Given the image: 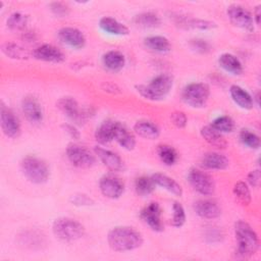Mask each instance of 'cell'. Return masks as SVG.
Returning <instances> with one entry per match:
<instances>
[{
  "label": "cell",
  "mask_w": 261,
  "mask_h": 261,
  "mask_svg": "<svg viewBox=\"0 0 261 261\" xmlns=\"http://www.w3.org/2000/svg\"><path fill=\"white\" fill-rule=\"evenodd\" d=\"M227 16L233 25L247 31L254 30L253 16L245 7L238 4H232L228 6Z\"/></svg>",
  "instance_id": "obj_10"
},
{
  "label": "cell",
  "mask_w": 261,
  "mask_h": 261,
  "mask_svg": "<svg viewBox=\"0 0 261 261\" xmlns=\"http://www.w3.org/2000/svg\"><path fill=\"white\" fill-rule=\"evenodd\" d=\"M186 222V212L182 205L178 202H173L172 204V218L171 225L174 227H180Z\"/></svg>",
  "instance_id": "obj_39"
},
{
  "label": "cell",
  "mask_w": 261,
  "mask_h": 261,
  "mask_svg": "<svg viewBox=\"0 0 261 261\" xmlns=\"http://www.w3.org/2000/svg\"><path fill=\"white\" fill-rule=\"evenodd\" d=\"M29 17L28 15L21 12H13L7 18V27L13 31H20L25 28L28 24Z\"/></svg>",
  "instance_id": "obj_36"
},
{
  "label": "cell",
  "mask_w": 261,
  "mask_h": 261,
  "mask_svg": "<svg viewBox=\"0 0 261 261\" xmlns=\"http://www.w3.org/2000/svg\"><path fill=\"white\" fill-rule=\"evenodd\" d=\"M94 152L101 162L111 171H120L123 168V162L116 153L98 146L94 148Z\"/></svg>",
  "instance_id": "obj_17"
},
{
  "label": "cell",
  "mask_w": 261,
  "mask_h": 261,
  "mask_svg": "<svg viewBox=\"0 0 261 261\" xmlns=\"http://www.w3.org/2000/svg\"><path fill=\"white\" fill-rule=\"evenodd\" d=\"M260 180H261V174L259 169H255L252 170L249 174H248V182L252 186V187H259L260 185Z\"/></svg>",
  "instance_id": "obj_44"
},
{
  "label": "cell",
  "mask_w": 261,
  "mask_h": 261,
  "mask_svg": "<svg viewBox=\"0 0 261 261\" xmlns=\"http://www.w3.org/2000/svg\"><path fill=\"white\" fill-rule=\"evenodd\" d=\"M229 94L232 99V101L241 108L245 110H250L253 108L254 105V99L252 96L245 91L243 88L237 85H232L229 88Z\"/></svg>",
  "instance_id": "obj_20"
},
{
  "label": "cell",
  "mask_w": 261,
  "mask_h": 261,
  "mask_svg": "<svg viewBox=\"0 0 261 261\" xmlns=\"http://www.w3.org/2000/svg\"><path fill=\"white\" fill-rule=\"evenodd\" d=\"M234 234L238 243L237 253L244 257H251L259 248V239L249 223L239 220L234 224Z\"/></svg>",
  "instance_id": "obj_2"
},
{
  "label": "cell",
  "mask_w": 261,
  "mask_h": 261,
  "mask_svg": "<svg viewBox=\"0 0 261 261\" xmlns=\"http://www.w3.org/2000/svg\"><path fill=\"white\" fill-rule=\"evenodd\" d=\"M206 238L209 240V242H212V243L213 242H219V241H221L222 233L217 228H210L206 232Z\"/></svg>",
  "instance_id": "obj_45"
},
{
  "label": "cell",
  "mask_w": 261,
  "mask_h": 261,
  "mask_svg": "<svg viewBox=\"0 0 261 261\" xmlns=\"http://www.w3.org/2000/svg\"><path fill=\"white\" fill-rule=\"evenodd\" d=\"M194 210L197 215L206 219H214L221 214L219 205L213 200H199L195 202Z\"/></svg>",
  "instance_id": "obj_18"
},
{
  "label": "cell",
  "mask_w": 261,
  "mask_h": 261,
  "mask_svg": "<svg viewBox=\"0 0 261 261\" xmlns=\"http://www.w3.org/2000/svg\"><path fill=\"white\" fill-rule=\"evenodd\" d=\"M240 139L241 142L250 149H258L261 144L260 138L249 129H242L240 133Z\"/></svg>",
  "instance_id": "obj_38"
},
{
  "label": "cell",
  "mask_w": 261,
  "mask_h": 261,
  "mask_svg": "<svg viewBox=\"0 0 261 261\" xmlns=\"http://www.w3.org/2000/svg\"><path fill=\"white\" fill-rule=\"evenodd\" d=\"M23 175L33 184L41 185L49 178V167L45 161L36 156H27L20 162Z\"/></svg>",
  "instance_id": "obj_5"
},
{
  "label": "cell",
  "mask_w": 261,
  "mask_h": 261,
  "mask_svg": "<svg viewBox=\"0 0 261 261\" xmlns=\"http://www.w3.org/2000/svg\"><path fill=\"white\" fill-rule=\"evenodd\" d=\"M62 128L72 138V139H80L81 134L77 130V128L73 125V124H69V123H64L62 124Z\"/></svg>",
  "instance_id": "obj_46"
},
{
  "label": "cell",
  "mask_w": 261,
  "mask_h": 261,
  "mask_svg": "<svg viewBox=\"0 0 261 261\" xmlns=\"http://www.w3.org/2000/svg\"><path fill=\"white\" fill-rule=\"evenodd\" d=\"M175 22L180 27L198 29V30H212L216 28V23L213 21L202 19V18H190L182 15H176Z\"/></svg>",
  "instance_id": "obj_27"
},
{
  "label": "cell",
  "mask_w": 261,
  "mask_h": 261,
  "mask_svg": "<svg viewBox=\"0 0 261 261\" xmlns=\"http://www.w3.org/2000/svg\"><path fill=\"white\" fill-rule=\"evenodd\" d=\"M52 231L56 238L64 242H73L85 234L84 225L69 217H59L52 224Z\"/></svg>",
  "instance_id": "obj_4"
},
{
  "label": "cell",
  "mask_w": 261,
  "mask_h": 261,
  "mask_svg": "<svg viewBox=\"0 0 261 261\" xmlns=\"http://www.w3.org/2000/svg\"><path fill=\"white\" fill-rule=\"evenodd\" d=\"M69 202L75 206H90L94 204V200L86 194H74L69 198Z\"/></svg>",
  "instance_id": "obj_40"
},
{
  "label": "cell",
  "mask_w": 261,
  "mask_h": 261,
  "mask_svg": "<svg viewBox=\"0 0 261 261\" xmlns=\"http://www.w3.org/2000/svg\"><path fill=\"white\" fill-rule=\"evenodd\" d=\"M134 130L140 137L148 140H155L160 135L159 127L153 122L148 120L137 121L134 125Z\"/></svg>",
  "instance_id": "obj_26"
},
{
  "label": "cell",
  "mask_w": 261,
  "mask_h": 261,
  "mask_svg": "<svg viewBox=\"0 0 261 261\" xmlns=\"http://www.w3.org/2000/svg\"><path fill=\"white\" fill-rule=\"evenodd\" d=\"M201 164L208 169L223 170L229 165V161L226 156L218 152H207L202 156Z\"/></svg>",
  "instance_id": "obj_19"
},
{
  "label": "cell",
  "mask_w": 261,
  "mask_h": 261,
  "mask_svg": "<svg viewBox=\"0 0 261 261\" xmlns=\"http://www.w3.org/2000/svg\"><path fill=\"white\" fill-rule=\"evenodd\" d=\"M23 39L27 40L28 42H32L33 40H35V35L32 33H25L23 36Z\"/></svg>",
  "instance_id": "obj_48"
},
{
  "label": "cell",
  "mask_w": 261,
  "mask_h": 261,
  "mask_svg": "<svg viewBox=\"0 0 261 261\" xmlns=\"http://www.w3.org/2000/svg\"><path fill=\"white\" fill-rule=\"evenodd\" d=\"M151 177L156 186L163 188L164 190L168 191L169 193L173 194L174 196L180 197L182 195V189H181L180 185L177 181H175L172 177H170L166 174L160 173V172L154 173Z\"/></svg>",
  "instance_id": "obj_21"
},
{
  "label": "cell",
  "mask_w": 261,
  "mask_h": 261,
  "mask_svg": "<svg viewBox=\"0 0 261 261\" xmlns=\"http://www.w3.org/2000/svg\"><path fill=\"white\" fill-rule=\"evenodd\" d=\"M99 27L107 34L114 36H126L129 33L128 28L126 25L119 22L115 18L109 16L102 17L99 21Z\"/></svg>",
  "instance_id": "obj_22"
},
{
  "label": "cell",
  "mask_w": 261,
  "mask_h": 261,
  "mask_svg": "<svg viewBox=\"0 0 261 261\" xmlns=\"http://www.w3.org/2000/svg\"><path fill=\"white\" fill-rule=\"evenodd\" d=\"M201 136L202 138L211 146L218 148V149H224L227 146V142L222 136L221 133L213 128L211 125H205L201 128Z\"/></svg>",
  "instance_id": "obj_24"
},
{
  "label": "cell",
  "mask_w": 261,
  "mask_h": 261,
  "mask_svg": "<svg viewBox=\"0 0 261 261\" xmlns=\"http://www.w3.org/2000/svg\"><path fill=\"white\" fill-rule=\"evenodd\" d=\"M213 128L218 130L219 133H230L234 129V121L231 117L223 115L215 118L210 124Z\"/></svg>",
  "instance_id": "obj_37"
},
{
  "label": "cell",
  "mask_w": 261,
  "mask_h": 261,
  "mask_svg": "<svg viewBox=\"0 0 261 261\" xmlns=\"http://www.w3.org/2000/svg\"><path fill=\"white\" fill-rule=\"evenodd\" d=\"M210 96L209 87L204 83H192L182 90V100L193 108L206 105Z\"/></svg>",
  "instance_id": "obj_6"
},
{
  "label": "cell",
  "mask_w": 261,
  "mask_h": 261,
  "mask_svg": "<svg viewBox=\"0 0 261 261\" xmlns=\"http://www.w3.org/2000/svg\"><path fill=\"white\" fill-rule=\"evenodd\" d=\"M141 218L154 231H162L164 229L161 220V208L157 202H151L145 206L140 213Z\"/></svg>",
  "instance_id": "obj_12"
},
{
  "label": "cell",
  "mask_w": 261,
  "mask_h": 261,
  "mask_svg": "<svg viewBox=\"0 0 261 261\" xmlns=\"http://www.w3.org/2000/svg\"><path fill=\"white\" fill-rule=\"evenodd\" d=\"M191 47L193 49H195L196 51L200 52V53H206L208 51H210V45L208 42H206L205 40H201V39H195L192 40L190 43Z\"/></svg>",
  "instance_id": "obj_43"
},
{
  "label": "cell",
  "mask_w": 261,
  "mask_h": 261,
  "mask_svg": "<svg viewBox=\"0 0 261 261\" xmlns=\"http://www.w3.org/2000/svg\"><path fill=\"white\" fill-rule=\"evenodd\" d=\"M50 10L57 16H60V17H63V16H66L69 12V9L68 7L62 3V2H52L50 3Z\"/></svg>",
  "instance_id": "obj_41"
},
{
  "label": "cell",
  "mask_w": 261,
  "mask_h": 261,
  "mask_svg": "<svg viewBox=\"0 0 261 261\" xmlns=\"http://www.w3.org/2000/svg\"><path fill=\"white\" fill-rule=\"evenodd\" d=\"M155 184L152 177L140 176L135 181V190L140 196H147L151 194L155 189Z\"/></svg>",
  "instance_id": "obj_34"
},
{
  "label": "cell",
  "mask_w": 261,
  "mask_h": 261,
  "mask_svg": "<svg viewBox=\"0 0 261 261\" xmlns=\"http://www.w3.org/2000/svg\"><path fill=\"white\" fill-rule=\"evenodd\" d=\"M3 53L12 59H19L24 60L30 57V54L27 50L14 43H5L2 45Z\"/></svg>",
  "instance_id": "obj_32"
},
{
  "label": "cell",
  "mask_w": 261,
  "mask_h": 261,
  "mask_svg": "<svg viewBox=\"0 0 261 261\" xmlns=\"http://www.w3.org/2000/svg\"><path fill=\"white\" fill-rule=\"evenodd\" d=\"M33 57L41 61L53 63H60L63 62L65 59V55L63 54V52L57 47L50 44H43L37 47L33 51Z\"/></svg>",
  "instance_id": "obj_14"
},
{
  "label": "cell",
  "mask_w": 261,
  "mask_h": 261,
  "mask_svg": "<svg viewBox=\"0 0 261 261\" xmlns=\"http://www.w3.org/2000/svg\"><path fill=\"white\" fill-rule=\"evenodd\" d=\"M144 44L148 49L158 53H166L171 49L169 40L163 36L147 37L144 40Z\"/></svg>",
  "instance_id": "obj_30"
},
{
  "label": "cell",
  "mask_w": 261,
  "mask_h": 261,
  "mask_svg": "<svg viewBox=\"0 0 261 261\" xmlns=\"http://www.w3.org/2000/svg\"><path fill=\"white\" fill-rule=\"evenodd\" d=\"M59 39L66 45L74 49H81L86 44L85 35L77 29L65 27L58 31Z\"/></svg>",
  "instance_id": "obj_15"
},
{
  "label": "cell",
  "mask_w": 261,
  "mask_h": 261,
  "mask_svg": "<svg viewBox=\"0 0 261 261\" xmlns=\"http://www.w3.org/2000/svg\"><path fill=\"white\" fill-rule=\"evenodd\" d=\"M188 180L195 191L204 196L214 193L215 184L213 178L203 170L192 168L188 173Z\"/></svg>",
  "instance_id": "obj_8"
},
{
  "label": "cell",
  "mask_w": 261,
  "mask_h": 261,
  "mask_svg": "<svg viewBox=\"0 0 261 261\" xmlns=\"http://www.w3.org/2000/svg\"><path fill=\"white\" fill-rule=\"evenodd\" d=\"M260 15H261V6L258 5V6L255 8L254 16H253V19H255L256 24H259V22H260Z\"/></svg>",
  "instance_id": "obj_47"
},
{
  "label": "cell",
  "mask_w": 261,
  "mask_h": 261,
  "mask_svg": "<svg viewBox=\"0 0 261 261\" xmlns=\"http://www.w3.org/2000/svg\"><path fill=\"white\" fill-rule=\"evenodd\" d=\"M173 79L167 73H162L155 76L147 85H138L136 89L138 93L147 100L158 101L163 99L171 90Z\"/></svg>",
  "instance_id": "obj_3"
},
{
  "label": "cell",
  "mask_w": 261,
  "mask_h": 261,
  "mask_svg": "<svg viewBox=\"0 0 261 261\" xmlns=\"http://www.w3.org/2000/svg\"><path fill=\"white\" fill-rule=\"evenodd\" d=\"M157 154L165 165H173L177 161V153L169 145H159L157 148Z\"/></svg>",
  "instance_id": "obj_33"
},
{
  "label": "cell",
  "mask_w": 261,
  "mask_h": 261,
  "mask_svg": "<svg viewBox=\"0 0 261 261\" xmlns=\"http://www.w3.org/2000/svg\"><path fill=\"white\" fill-rule=\"evenodd\" d=\"M66 156L69 162L79 168H90L96 162L95 155L89 149L73 143L67 146Z\"/></svg>",
  "instance_id": "obj_7"
},
{
  "label": "cell",
  "mask_w": 261,
  "mask_h": 261,
  "mask_svg": "<svg viewBox=\"0 0 261 261\" xmlns=\"http://www.w3.org/2000/svg\"><path fill=\"white\" fill-rule=\"evenodd\" d=\"M219 65L227 72L239 75L243 72V65L239 58H237L233 54L223 53L218 58Z\"/></svg>",
  "instance_id": "obj_28"
},
{
  "label": "cell",
  "mask_w": 261,
  "mask_h": 261,
  "mask_svg": "<svg viewBox=\"0 0 261 261\" xmlns=\"http://www.w3.org/2000/svg\"><path fill=\"white\" fill-rule=\"evenodd\" d=\"M99 189L105 197L110 199H117L122 195L124 191V185L117 176L106 174L100 178Z\"/></svg>",
  "instance_id": "obj_13"
},
{
  "label": "cell",
  "mask_w": 261,
  "mask_h": 261,
  "mask_svg": "<svg viewBox=\"0 0 261 261\" xmlns=\"http://www.w3.org/2000/svg\"><path fill=\"white\" fill-rule=\"evenodd\" d=\"M114 140L125 150H133L136 146L135 136L121 123L117 122L114 133Z\"/></svg>",
  "instance_id": "obj_25"
},
{
  "label": "cell",
  "mask_w": 261,
  "mask_h": 261,
  "mask_svg": "<svg viewBox=\"0 0 261 261\" xmlns=\"http://www.w3.org/2000/svg\"><path fill=\"white\" fill-rule=\"evenodd\" d=\"M102 63L104 67L111 71H119L123 68L125 64V58L123 54L116 50H111L103 54Z\"/></svg>",
  "instance_id": "obj_23"
},
{
  "label": "cell",
  "mask_w": 261,
  "mask_h": 261,
  "mask_svg": "<svg viewBox=\"0 0 261 261\" xmlns=\"http://www.w3.org/2000/svg\"><path fill=\"white\" fill-rule=\"evenodd\" d=\"M134 22L136 25L144 29L157 28L161 23L160 17L154 12H142L134 17Z\"/></svg>",
  "instance_id": "obj_31"
},
{
  "label": "cell",
  "mask_w": 261,
  "mask_h": 261,
  "mask_svg": "<svg viewBox=\"0 0 261 261\" xmlns=\"http://www.w3.org/2000/svg\"><path fill=\"white\" fill-rule=\"evenodd\" d=\"M170 118H171V121L172 123L176 126V127H179V128H182L187 125V116L184 112L181 111H174L171 113L170 115Z\"/></svg>",
  "instance_id": "obj_42"
},
{
  "label": "cell",
  "mask_w": 261,
  "mask_h": 261,
  "mask_svg": "<svg viewBox=\"0 0 261 261\" xmlns=\"http://www.w3.org/2000/svg\"><path fill=\"white\" fill-rule=\"evenodd\" d=\"M233 195L242 205H249L251 203V193L246 182L238 181L233 186Z\"/></svg>",
  "instance_id": "obj_35"
},
{
  "label": "cell",
  "mask_w": 261,
  "mask_h": 261,
  "mask_svg": "<svg viewBox=\"0 0 261 261\" xmlns=\"http://www.w3.org/2000/svg\"><path fill=\"white\" fill-rule=\"evenodd\" d=\"M0 123L2 132L8 138H17L20 134V123L15 114L1 103L0 107Z\"/></svg>",
  "instance_id": "obj_11"
},
{
  "label": "cell",
  "mask_w": 261,
  "mask_h": 261,
  "mask_svg": "<svg viewBox=\"0 0 261 261\" xmlns=\"http://www.w3.org/2000/svg\"><path fill=\"white\" fill-rule=\"evenodd\" d=\"M21 110L31 122L38 123L43 119V110L40 102L33 96H27L21 101Z\"/></svg>",
  "instance_id": "obj_16"
},
{
  "label": "cell",
  "mask_w": 261,
  "mask_h": 261,
  "mask_svg": "<svg viewBox=\"0 0 261 261\" xmlns=\"http://www.w3.org/2000/svg\"><path fill=\"white\" fill-rule=\"evenodd\" d=\"M117 121L106 120L96 129L95 139L100 144H108L114 140V133Z\"/></svg>",
  "instance_id": "obj_29"
},
{
  "label": "cell",
  "mask_w": 261,
  "mask_h": 261,
  "mask_svg": "<svg viewBox=\"0 0 261 261\" xmlns=\"http://www.w3.org/2000/svg\"><path fill=\"white\" fill-rule=\"evenodd\" d=\"M107 242L113 251L126 252L140 248L143 244V237L134 227L116 226L108 232Z\"/></svg>",
  "instance_id": "obj_1"
},
{
  "label": "cell",
  "mask_w": 261,
  "mask_h": 261,
  "mask_svg": "<svg viewBox=\"0 0 261 261\" xmlns=\"http://www.w3.org/2000/svg\"><path fill=\"white\" fill-rule=\"evenodd\" d=\"M57 107L67 117L77 124L84 123L90 116V112L80 107L79 103L71 97H63L57 101Z\"/></svg>",
  "instance_id": "obj_9"
}]
</instances>
